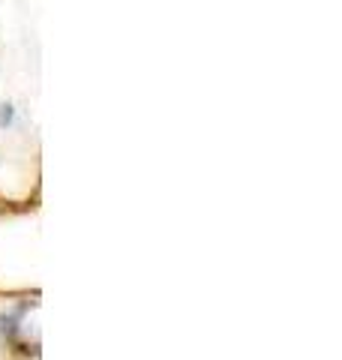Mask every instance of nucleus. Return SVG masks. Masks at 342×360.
<instances>
[{
	"instance_id": "obj_1",
	"label": "nucleus",
	"mask_w": 342,
	"mask_h": 360,
	"mask_svg": "<svg viewBox=\"0 0 342 360\" xmlns=\"http://www.w3.org/2000/svg\"><path fill=\"white\" fill-rule=\"evenodd\" d=\"M13 120H15L13 103H4V105H0V129H4V127H13Z\"/></svg>"
}]
</instances>
